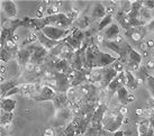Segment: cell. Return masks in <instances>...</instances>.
Segmentation results:
<instances>
[{"instance_id":"1","label":"cell","mask_w":154,"mask_h":136,"mask_svg":"<svg viewBox=\"0 0 154 136\" xmlns=\"http://www.w3.org/2000/svg\"><path fill=\"white\" fill-rule=\"evenodd\" d=\"M74 29L75 28L61 29V28H57L55 26H46L41 32L50 39H53V41H56V42H61V41H64L65 39H68L69 36L74 32Z\"/></svg>"},{"instance_id":"2","label":"cell","mask_w":154,"mask_h":136,"mask_svg":"<svg viewBox=\"0 0 154 136\" xmlns=\"http://www.w3.org/2000/svg\"><path fill=\"white\" fill-rule=\"evenodd\" d=\"M115 61H117V57L112 56L109 53H105V52L100 51L99 47L96 45L94 46V68H99V69H105L108 68L109 65L114 63Z\"/></svg>"},{"instance_id":"3","label":"cell","mask_w":154,"mask_h":136,"mask_svg":"<svg viewBox=\"0 0 154 136\" xmlns=\"http://www.w3.org/2000/svg\"><path fill=\"white\" fill-rule=\"evenodd\" d=\"M85 37H86V33H85V30L75 28L72 34L70 35L68 39H66V43H68L70 46L72 47L74 51L77 52L82 47L81 45H82V42H83Z\"/></svg>"},{"instance_id":"4","label":"cell","mask_w":154,"mask_h":136,"mask_svg":"<svg viewBox=\"0 0 154 136\" xmlns=\"http://www.w3.org/2000/svg\"><path fill=\"white\" fill-rule=\"evenodd\" d=\"M56 92L54 89H52L48 85H43V88L39 90V92L35 94V97L33 98L36 101H53V99L55 98Z\"/></svg>"},{"instance_id":"5","label":"cell","mask_w":154,"mask_h":136,"mask_svg":"<svg viewBox=\"0 0 154 136\" xmlns=\"http://www.w3.org/2000/svg\"><path fill=\"white\" fill-rule=\"evenodd\" d=\"M1 8H2V11L5 13L6 17L8 18L9 20L16 19V16L18 14V8L15 1H13V0H2L1 1Z\"/></svg>"},{"instance_id":"6","label":"cell","mask_w":154,"mask_h":136,"mask_svg":"<svg viewBox=\"0 0 154 136\" xmlns=\"http://www.w3.org/2000/svg\"><path fill=\"white\" fill-rule=\"evenodd\" d=\"M72 115H73V110L69 106H65L64 108H62V109H60L59 111H56L55 126L61 127V126H63V125H68L66 123L70 122Z\"/></svg>"},{"instance_id":"7","label":"cell","mask_w":154,"mask_h":136,"mask_svg":"<svg viewBox=\"0 0 154 136\" xmlns=\"http://www.w3.org/2000/svg\"><path fill=\"white\" fill-rule=\"evenodd\" d=\"M106 15H107V8L103 6V2H99V1L94 2L91 10V15H90L92 23L96 20H101Z\"/></svg>"},{"instance_id":"8","label":"cell","mask_w":154,"mask_h":136,"mask_svg":"<svg viewBox=\"0 0 154 136\" xmlns=\"http://www.w3.org/2000/svg\"><path fill=\"white\" fill-rule=\"evenodd\" d=\"M118 76V72L116 71L115 69H112L111 66L103 69V81L100 82V88L106 89L108 88V85H110L112 80Z\"/></svg>"},{"instance_id":"9","label":"cell","mask_w":154,"mask_h":136,"mask_svg":"<svg viewBox=\"0 0 154 136\" xmlns=\"http://www.w3.org/2000/svg\"><path fill=\"white\" fill-rule=\"evenodd\" d=\"M16 61L18 62L19 66H23L25 68L27 64L30 62V59H32V52L28 47H24V48H20L18 53L16 54Z\"/></svg>"},{"instance_id":"10","label":"cell","mask_w":154,"mask_h":136,"mask_svg":"<svg viewBox=\"0 0 154 136\" xmlns=\"http://www.w3.org/2000/svg\"><path fill=\"white\" fill-rule=\"evenodd\" d=\"M124 71H125V76H126V85H125V87L129 91H135V90H137L142 83L137 80L136 77L134 76L133 72H131L128 70H124Z\"/></svg>"},{"instance_id":"11","label":"cell","mask_w":154,"mask_h":136,"mask_svg":"<svg viewBox=\"0 0 154 136\" xmlns=\"http://www.w3.org/2000/svg\"><path fill=\"white\" fill-rule=\"evenodd\" d=\"M37 36H38V44H41L43 47H45L48 53L53 50V48H55L59 44H61V42H56V41H53V39H50L48 37H46L45 35L42 33V32H37Z\"/></svg>"},{"instance_id":"12","label":"cell","mask_w":154,"mask_h":136,"mask_svg":"<svg viewBox=\"0 0 154 136\" xmlns=\"http://www.w3.org/2000/svg\"><path fill=\"white\" fill-rule=\"evenodd\" d=\"M120 35V28L118 24L112 23L109 27H107L103 32V37L105 41H114V39Z\"/></svg>"},{"instance_id":"13","label":"cell","mask_w":154,"mask_h":136,"mask_svg":"<svg viewBox=\"0 0 154 136\" xmlns=\"http://www.w3.org/2000/svg\"><path fill=\"white\" fill-rule=\"evenodd\" d=\"M114 18L118 21V25L122 26L125 30L132 29V27H131V25H129V17L126 13L122 11V10H118V11L115 14Z\"/></svg>"},{"instance_id":"14","label":"cell","mask_w":154,"mask_h":136,"mask_svg":"<svg viewBox=\"0 0 154 136\" xmlns=\"http://www.w3.org/2000/svg\"><path fill=\"white\" fill-rule=\"evenodd\" d=\"M92 24V19L91 16L88 15H83V16H79L78 19H75V28L81 30H86L87 28H89Z\"/></svg>"},{"instance_id":"15","label":"cell","mask_w":154,"mask_h":136,"mask_svg":"<svg viewBox=\"0 0 154 136\" xmlns=\"http://www.w3.org/2000/svg\"><path fill=\"white\" fill-rule=\"evenodd\" d=\"M66 102H68V94H63V92H57L55 98L53 99V105H54V108H55L56 111L64 108L66 106Z\"/></svg>"},{"instance_id":"16","label":"cell","mask_w":154,"mask_h":136,"mask_svg":"<svg viewBox=\"0 0 154 136\" xmlns=\"http://www.w3.org/2000/svg\"><path fill=\"white\" fill-rule=\"evenodd\" d=\"M116 94H117V99H118V101H119L120 105H123V106H127V105H128L129 94H128V90H127V88H126L125 85L119 87V88L117 89V91H116Z\"/></svg>"},{"instance_id":"17","label":"cell","mask_w":154,"mask_h":136,"mask_svg":"<svg viewBox=\"0 0 154 136\" xmlns=\"http://www.w3.org/2000/svg\"><path fill=\"white\" fill-rule=\"evenodd\" d=\"M17 100L14 98H1V109L5 113H13L16 108Z\"/></svg>"},{"instance_id":"18","label":"cell","mask_w":154,"mask_h":136,"mask_svg":"<svg viewBox=\"0 0 154 136\" xmlns=\"http://www.w3.org/2000/svg\"><path fill=\"white\" fill-rule=\"evenodd\" d=\"M127 48H128V62L129 63H135L141 65L142 63V59L143 56L138 51H136L135 48H133L131 45H127Z\"/></svg>"},{"instance_id":"19","label":"cell","mask_w":154,"mask_h":136,"mask_svg":"<svg viewBox=\"0 0 154 136\" xmlns=\"http://www.w3.org/2000/svg\"><path fill=\"white\" fill-rule=\"evenodd\" d=\"M133 73H134V76L136 77V79L140 81L141 83H145L146 79L151 76L150 70H149L147 66H145V65H141V66L138 68V70H136L135 72H133Z\"/></svg>"},{"instance_id":"20","label":"cell","mask_w":154,"mask_h":136,"mask_svg":"<svg viewBox=\"0 0 154 136\" xmlns=\"http://www.w3.org/2000/svg\"><path fill=\"white\" fill-rule=\"evenodd\" d=\"M19 85V81L17 79H11V80H7L6 82L1 83V97L4 98L7 92H9L10 90H13L14 88H16Z\"/></svg>"},{"instance_id":"21","label":"cell","mask_w":154,"mask_h":136,"mask_svg":"<svg viewBox=\"0 0 154 136\" xmlns=\"http://www.w3.org/2000/svg\"><path fill=\"white\" fill-rule=\"evenodd\" d=\"M112 20H114V15H111V14H107L105 17L101 19V20L99 21L98 26H97V29H98V33L99 32H101V30L106 29L107 27L112 24Z\"/></svg>"},{"instance_id":"22","label":"cell","mask_w":154,"mask_h":136,"mask_svg":"<svg viewBox=\"0 0 154 136\" xmlns=\"http://www.w3.org/2000/svg\"><path fill=\"white\" fill-rule=\"evenodd\" d=\"M14 118L13 113H5L2 111V115H1V126L5 127V126H8L11 124Z\"/></svg>"},{"instance_id":"23","label":"cell","mask_w":154,"mask_h":136,"mask_svg":"<svg viewBox=\"0 0 154 136\" xmlns=\"http://www.w3.org/2000/svg\"><path fill=\"white\" fill-rule=\"evenodd\" d=\"M13 53H10L8 50L6 48H1V52H0V57H1V61L2 63L6 64L8 62H11V59H13Z\"/></svg>"},{"instance_id":"24","label":"cell","mask_w":154,"mask_h":136,"mask_svg":"<svg viewBox=\"0 0 154 136\" xmlns=\"http://www.w3.org/2000/svg\"><path fill=\"white\" fill-rule=\"evenodd\" d=\"M146 85H147V90L151 94V97L154 100V77L150 76L146 79Z\"/></svg>"},{"instance_id":"25","label":"cell","mask_w":154,"mask_h":136,"mask_svg":"<svg viewBox=\"0 0 154 136\" xmlns=\"http://www.w3.org/2000/svg\"><path fill=\"white\" fill-rule=\"evenodd\" d=\"M143 7L146 9H149V10H151V9L154 8V1H150V0H147V1H143Z\"/></svg>"},{"instance_id":"26","label":"cell","mask_w":154,"mask_h":136,"mask_svg":"<svg viewBox=\"0 0 154 136\" xmlns=\"http://www.w3.org/2000/svg\"><path fill=\"white\" fill-rule=\"evenodd\" d=\"M44 136H56L54 128H46L44 132Z\"/></svg>"},{"instance_id":"27","label":"cell","mask_w":154,"mask_h":136,"mask_svg":"<svg viewBox=\"0 0 154 136\" xmlns=\"http://www.w3.org/2000/svg\"><path fill=\"white\" fill-rule=\"evenodd\" d=\"M145 28L147 30H150V32H154V19H152L149 24H146Z\"/></svg>"},{"instance_id":"28","label":"cell","mask_w":154,"mask_h":136,"mask_svg":"<svg viewBox=\"0 0 154 136\" xmlns=\"http://www.w3.org/2000/svg\"><path fill=\"white\" fill-rule=\"evenodd\" d=\"M146 45H147V47H149V48H152V47H154V39H149V41L146 42Z\"/></svg>"},{"instance_id":"29","label":"cell","mask_w":154,"mask_h":136,"mask_svg":"<svg viewBox=\"0 0 154 136\" xmlns=\"http://www.w3.org/2000/svg\"><path fill=\"white\" fill-rule=\"evenodd\" d=\"M147 69H149V70H153L154 69V60H151L150 62H149V65H147Z\"/></svg>"},{"instance_id":"30","label":"cell","mask_w":154,"mask_h":136,"mask_svg":"<svg viewBox=\"0 0 154 136\" xmlns=\"http://www.w3.org/2000/svg\"><path fill=\"white\" fill-rule=\"evenodd\" d=\"M7 136H8V135H7Z\"/></svg>"}]
</instances>
